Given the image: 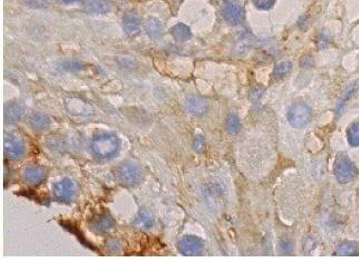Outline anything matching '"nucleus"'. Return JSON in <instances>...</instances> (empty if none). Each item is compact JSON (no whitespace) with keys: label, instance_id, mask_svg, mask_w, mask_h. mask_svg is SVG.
Listing matches in <instances>:
<instances>
[{"label":"nucleus","instance_id":"31","mask_svg":"<svg viewBox=\"0 0 359 260\" xmlns=\"http://www.w3.org/2000/svg\"><path fill=\"white\" fill-rule=\"evenodd\" d=\"M60 2L65 4H75V2H78L80 0H60Z\"/></svg>","mask_w":359,"mask_h":260},{"label":"nucleus","instance_id":"21","mask_svg":"<svg viewBox=\"0 0 359 260\" xmlns=\"http://www.w3.org/2000/svg\"><path fill=\"white\" fill-rule=\"evenodd\" d=\"M292 70V62H282L274 67V77L276 80H282L286 76L290 74Z\"/></svg>","mask_w":359,"mask_h":260},{"label":"nucleus","instance_id":"16","mask_svg":"<svg viewBox=\"0 0 359 260\" xmlns=\"http://www.w3.org/2000/svg\"><path fill=\"white\" fill-rule=\"evenodd\" d=\"M145 30H146L150 37L154 38V40H158L163 34L162 24L160 22L158 19L150 18L148 19V22H145Z\"/></svg>","mask_w":359,"mask_h":260},{"label":"nucleus","instance_id":"29","mask_svg":"<svg viewBox=\"0 0 359 260\" xmlns=\"http://www.w3.org/2000/svg\"><path fill=\"white\" fill-rule=\"evenodd\" d=\"M329 44H330V37L327 36V35H322L319 37L318 47L320 48V50H324V48L328 47Z\"/></svg>","mask_w":359,"mask_h":260},{"label":"nucleus","instance_id":"20","mask_svg":"<svg viewBox=\"0 0 359 260\" xmlns=\"http://www.w3.org/2000/svg\"><path fill=\"white\" fill-rule=\"evenodd\" d=\"M86 9L92 14H106L108 10V4L104 0H86Z\"/></svg>","mask_w":359,"mask_h":260},{"label":"nucleus","instance_id":"15","mask_svg":"<svg viewBox=\"0 0 359 260\" xmlns=\"http://www.w3.org/2000/svg\"><path fill=\"white\" fill-rule=\"evenodd\" d=\"M29 124H30L32 128L35 130L36 132H44L50 126V120L48 118L46 115H42L40 113L34 114L29 118Z\"/></svg>","mask_w":359,"mask_h":260},{"label":"nucleus","instance_id":"24","mask_svg":"<svg viewBox=\"0 0 359 260\" xmlns=\"http://www.w3.org/2000/svg\"><path fill=\"white\" fill-rule=\"evenodd\" d=\"M358 86H359V82H357V83L352 85L350 88H348L346 90L345 94L342 95V100H339V104H338V108H337L338 113H342V110H344V108H345V105H346V103L348 102V100L350 98L352 95L356 92V90L358 88Z\"/></svg>","mask_w":359,"mask_h":260},{"label":"nucleus","instance_id":"6","mask_svg":"<svg viewBox=\"0 0 359 260\" xmlns=\"http://www.w3.org/2000/svg\"><path fill=\"white\" fill-rule=\"evenodd\" d=\"M178 249L184 256H198L204 249V242L194 236H186L180 240Z\"/></svg>","mask_w":359,"mask_h":260},{"label":"nucleus","instance_id":"26","mask_svg":"<svg viewBox=\"0 0 359 260\" xmlns=\"http://www.w3.org/2000/svg\"><path fill=\"white\" fill-rule=\"evenodd\" d=\"M254 4L259 10H270L274 6L276 0H254Z\"/></svg>","mask_w":359,"mask_h":260},{"label":"nucleus","instance_id":"25","mask_svg":"<svg viewBox=\"0 0 359 260\" xmlns=\"http://www.w3.org/2000/svg\"><path fill=\"white\" fill-rule=\"evenodd\" d=\"M206 142L204 136H203V134H198V136L194 138L193 148L198 153H203L206 151Z\"/></svg>","mask_w":359,"mask_h":260},{"label":"nucleus","instance_id":"30","mask_svg":"<svg viewBox=\"0 0 359 260\" xmlns=\"http://www.w3.org/2000/svg\"><path fill=\"white\" fill-rule=\"evenodd\" d=\"M264 94V90H252L251 92V100H259L261 98V96H262Z\"/></svg>","mask_w":359,"mask_h":260},{"label":"nucleus","instance_id":"22","mask_svg":"<svg viewBox=\"0 0 359 260\" xmlns=\"http://www.w3.org/2000/svg\"><path fill=\"white\" fill-rule=\"evenodd\" d=\"M348 142L352 146H359V122L354 123L347 131Z\"/></svg>","mask_w":359,"mask_h":260},{"label":"nucleus","instance_id":"14","mask_svg":"<svg viewBox=\"0 0 359 260\" xmlns=\"http://www.w3.org/2000/svg\"><path fill=\"white\" fill-rule=\"evenodd\" d=\"M124 30L130 37H136L140 35L142 26H140V20L138 16L133 15V14H128L125 16L123 22Z\"/></svg>","mask_w":359,"mask_h":260},{"label":"nucleus","instance_id":"3","mask_svg":"<svg viewBox=\"0 0 359 260\" xmlns=\"http://www.w3.org/2000/svg\"><path fill=\"white\" fill-rule=\"evenodd\" d=\"M288 122L296 128H302L312 121V113L307 104L296 103L288 110Z\"/></svg>","mask_w":359,"mask_h":260},{"label":"nucleus","instance_id":"17","mask_svg":"<svg viewBox=\"0 0 359 260\" xmlns=\"http://www.w3.org/2000/svg\"><path fill=\"white\" fill-rule=\"evenodd\" d=\"M134 226L138 229H150L154 226V218L151 212L148 210H142L135 219Z\"/></svg>","mask_w":359,"mask_h":260},{"label":"nucleus","instance_id":"10","mask_svg":"<svg viewBox=\"0 0 359 260\" xmlns=\"http://www.w3.org/2000/svg\"><path fill=\"white\" fill-rule=\"evenodd\" d=\"M115 221L110 214H103L95 216L93 221L90 222V228L93 229L96 234H108L114 228Z\"/></svg>","mask_w":359,"mask_h":260},{"label":"nucleus","instance_id":"8","mask_svg":"<svg viewBox=\"0 0 359 260\" xmlns=\"http://www.w3.org/2000/svg\"><path fill=\"white\" fill-rule=\"evenodd\" d=\"M75 184L70 179H64L54 186V194L56 199L60 202L68 204L74 198Z\"/></svg>","mask_w":359,"mask_h":260},{"label":"nucleus","instance_id":"11","mask_svg":"<svg viewBox=\"0 0 359 260\" xmlns=\"http://www.w3.org/2000/svg\"><path fill=\"white\" fill-rule=\"evenodd\" d=\"M24 115H25V108L19 102H10L6 105L4 108V120L9 124H14L20 121Z\"/></svg>","mask_w":359,"mask_h":260},{"label":"nucleus","instance_id":"4","mask_svg":"<svg viewBox=\"0 0 359 260\" xmlns=\"http://www.w3.org/2000/svg\"><path fill=\"white\" fill-rule=\"evenodd\" d=\"M118 176L120 184L126 186H138L143 178L142 170L135 163H125L118 168Z\"/></svg>","mask_w":359,"mask_h":260},{"label":"nucleus","instance_id":"13","mask_svg":"<svg viewBox=\"0 0 359 260\" xmlns=\"http://www.w3.org/2000/svg\"><path fill=\"white\" fill-rule=\"evenodd\" d=\"M186 108L188 112L193 115H196V116H203V115L208 112V105L206 100L196 98V96H194V98H190L186 100Z\"/></svg>","mask_w":359,"mask_h":260},{"label":"nucleus","instance_id":"18","mask_svg":"<svg viewBox=\"0 0 359 260\" xmlns=\"http://www.w3.org/2000/svg\"><path fill=\"white\" fill-rule=\"evenodd\" d=\"M171 35L176 38L178 42H188L191 40L192 32L191 30L184 24H178L171 30Z\"/></svg>","mask_w":359,"mask_h":260},{"label":"nucleus","instance_id":"27","mask_svg":"<svg viewBox=\"0 0 359 260\" xmlns=\"http://www.w3.org/2000/svg\"><path fill=\"white\" fill-rule=\"evenodd\" d=\"M28 7L30 8H45L48 4V0H24Z\"/></svg>","mask_w":359,"mask_h":260},{"label":"nucleus","instance_id":"9","mask_svg":"<svg viewBox=\"0 0 359 260\" xmlns=\"http://www.w3.org/2000/svg\"><path fill=\"white\" fill-rule=\"evenodd\" d=\"M66 108L70 113L72 115H78V116H90L93 113V106L87 104L85 100L78 98L67 100Z\"/></svg>","mask_w":359,"mask_h":260},{"label":"nucleus","instance_id":"19","mask_svg":"<svg viewBox=\"0 0 359 260\" xmlns=\"http://www.w3.org/2000/svg\"><path fill=\"white\" fill-rule=\"evenodd\" d=\"M337 256H359V244L347 242L337 248Z\"/></svg>","mask_w":359,"mask_h":260},{"label":"nucleus","instance_id":"2","mask_svg":"<svg viewBox=\"0 0 359 260\" xmlns=\"http://www.w3.org/2000/svg\"><path fill=\"white\" fill-rule=\"evenodd\" d=\"M334 172L336 179L340 184H349L355 180L358 176L356 166L350 161V158L345 154H339L334 166Z\"/></svg>","mask_w":359,"mask_h":260},{"label":"nucleus","instance_id":"7","mask_svg":"<svg viewBox=\"0 0 359 260\" xmlns=\"http://www.w3.org/2000/svg\"><path fill=\"white\" fill-rule=\"evenodd\" d=\"M223 17L231 25L238 26L244 22L246 15L244 8L240 4L228 2L224 4V7H223Z\"/></svg>","mask_w":359,"mask_h":260},{"label":"nucleus","instance_id":"12","mask_svg":"<svg viewBox=\"0 0 359 260\" xmlns=\"http://www.w3.org/2000/svg\"><path fill=\"white\" fill-rule=\"evenodd\" d=\"M45 178H46L45 168L37 166L27 168L25 173H24V179H25L29 184L32 186H38L42 184Z\"/></svg>","mask_w":359,"mask_h":260},{"label":"nucleus","instance_id":"23","mask_svg":"<svg viewBox=\"0 0 359 260\" xmlns=\"http://www.w3.org/2000/svg\"><path fill=\"white\" fill-rule=\"evenodd\" d=\"M241 122L239 118L236 116V115L232 114L230 115L229 118H228L226 120V128L228 131H229L231 134H238L240 131H241Z\"/></svg>","mask_w":359,"mask_h":260},{"label":"nucleus","instance_id":"28","mask_svg":"<svg viewBox=\"0 0 359 260\" xmlns=\"http://www.w3.org/2000/svg\"><path fill=\"white\" fill-rule=\"evenodd\" d=\"M64 68L70 72H77L83 68V65L80 62H66L64 65Z\"/></svg>","mask_w":359,"mask_h":260},{"label":"nucleus","instance_id":"1","mask_svg":"<svg viewBox=\"0 0 359 260\" xmlns=\"http://www.w3.org/2000/svg\"><path fill=\"white\" fill-rule=\"evenodd\" d=\"M120 138L113 134H105V136H97L92 142V148L97 158L102 160L114 158L120 151Z\"/></svg>","mask_w":359,"mask_h":260},{"label":"nucleus","instance_id":"5","mask_svg":"<svg viewBox=\"0 0 359 260\" xmlns=\"http://www.w3.org/2000/svg\"><path fill=\"white\" fill-rule=\"evenodd\" d=\"M4 156L8 160H18L26 153V146L22 138L14 136L4 138Z\"/></svg>","mask_w":359,"mask_h":260}]
</instances>
